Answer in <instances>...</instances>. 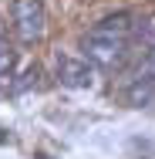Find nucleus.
<instances>
[{
	"label": "nucleus",
	"mask_w": 155,
	"mask_h": 159,
	"mask_svg": "<svg viewBox=\"0 0 155 159\" xmlns=\"http://www.w3.org/2000/svg\"><path fill=\"white\" fill-rule=\"evenodd\" d=\"M135 31L131 24V14H111L105 20H98L91 31L81 37V48H84V58L94 61L98 68H115L128 51V37Z\"/></svg>",
	"instance_id": "nucleus-1"
},
{
	"label": "nucleus",
	"mask_w": 155,
	"mask_h": 159,
	"mask_svg": "<svg viewBox=\"0 0 155 159\" xmlns=\"http://www.w3.org/2000/svg\"><path fill=\"white\" fill-rule=\"evenodd\" d=\"M14 27L24 44L41 41L47 31V10L41 0H14Z\"/></svg>",
	"instance_id": "nucleus-2"
},
{
	"label": "nucleus",
	"mask_w": 155,
	"mask_h": 159,
	"mask_svg": "<svg viewBox=\"0 0 155 159\" xmlns=\"http://www.w3.org/2000/svg\"><path fill=\"white\" fill-rule=\"evenodd\" d=\"M58 81L64 88H88L94 81V71L88 61L71 58V54H58Z\"/></svg>",
	"instance_id": "nucleus-3"
},
{
	"label": "nucleus",
	"mask_w": 155,
	"mask_h": 159,
	"mask_svg": "<svg viewBox=\"0 0 155 159\" xmlns=\"http://www.w3.org/2000/svg\"><path fill=\"white\" fill-rule=\"evenodd\" d=\"M152 98H155V85L152 81H131V88H128V102H131V105L142 108V105H149Z\"/></svg>",
	"instance_id": "nucleus-4"
},
{
	"label": "nucleus",
	"mask_w": 155,
	"mask_h": 159,
	"mask_svg": "<svg viewBox=\"0 0 155 159\" xmlns=\"http://www.w3.org/2000/svg\"><path fill=\"white\" fill-rule=\"evenodd\" d=\"M135 81H152V85H155V48L145 54V61H142V68H138Z\"/></svg>",
	"instance_id": "nucleus-5"
},
{
	"label": "nucleus",
	"mask_w": 155,
	"mask_h": 159,
	"mask_svg": "<svg viewBox=\"0 0 155 159\" xmlns=\"http://www.w3.org/2000/svg\"><path fill=\"white\" fill-rule=\"evenodd\" d=\"M14 68V51H10V44H7V37L0 34V75H7Z\"/></svg>",
	"instance_id": "nucleus-6"
}]
</instances>
